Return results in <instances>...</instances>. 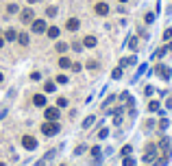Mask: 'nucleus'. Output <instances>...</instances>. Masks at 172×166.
<instances>
[{"instance_id":"38","label":"nucleus","mask_w":172,"mask_h":166,"mask_svg":"<svg viewBox=\"0 0 172 166\" xmlns=\"http://www.w3.org/2000/svg\"><path fill=\"white\" fill-rule=\"evenodd\" d=\"M98 138H100V140L107 138V129H98Z\"/></svg>"},{"instance_id":"37","label":"nucleus","mask_w":172,"mask_h":166,"mask_svg":"<svg viewBox=\"0 0 172 166\" xmlns=\"http://www.w3.org/2000/svg\"><path fill=\"white\" fill-rule=\"evenodd\" d=\"M31 81H42V75H39V72H33V75H31Z\"/></svg>"},{"instance_id":"17","label":"nucleus","mask_w":172,"mask_h":166,"mask_svg":"<svg viewBox=\"0 0 172 166\" xmlns=\"http://www.w3.org/2000/svg\"><path fill=\"white\" fill-rule=\"evenodd\" d=\"M55 48H57V53H61V55H63V53H68V48H70V44H65V42H59V44H57Z\"/></svg>"},{"instance_id":"13","label":"nucleus","mask_w":172,"mask_h":166,"mask_svg":"<svg viewBox=\"0 0 172 166\" xmlns=\"http://www.w3.org/2000/svg\"><path fill=\"white\" fill-rule=\"evenodd\" d=\"M59 33H61V29H59V26H48V29H46V35H48L50 40H57V37H59Z\"/></svg>"},{"instance_id":"39","label":"nucleus","mask_w":172,"mask_h":166,"mask_svg":"<svg viewBox=\"0 0 172 166\" xmlns=\"http://www.w3.org/2000/svg\"><path fill=\"white\" fill-rule=\"evenodd\" d=\"M144 92H146V94H153L155 90H153V85H146V87H144Z\"/></svg>"},{"instance_id":"2","label":"nucleus","mask_w":172,"mask_h":166,"mask_svg":"<svg viewBox=\"0 0 172 166\" xmlns=\"http://www.w3.org/2000/svg\"><path fill=\"white\" fill-rule=\"evenodd\" d=\"M155 75H159L164 81H170L172 70H170V66H166V64H157V66H155Z\"/></svg>"},{"instance_id":"24","label":"nucleus","mask_w":172,"mask_h":166,"mask_svg":"<svg viewBox=\"0 0 172 166\" xmlns=\"http://www.w3.org/2000/svg\"><path fill=\"white\" fill-rule=\"evenodd\" d=\"M144 22H146V24H153V22H155V13H153V11H148V13L144 15Z\"/></svg>"},{"instance_id":"44","label":"nucleus","mask_w":172,"mask_h":166,"mask_svg":"<svg viewBox=\"0 0 172 166\" xmlns=\"http://www.w3.org/2000/svg\"><path fill=\"white\" fill-rule=\"evenodd\" d=\"M2 81H4V75H2V72H0V83H2Z\"/></svg>"},{"instance_id":"23","label":"nucleus","mask_w":172,"mask_h":166,"mask_svg":"<svg viewBox=\"0 0 172 166\" xmlns=\"http://www.w3.org/2000/svg\"><path fill=\"white\" fill-rule=\"evenodd\" d=\"M94 120H96V116H87L85 120H83V129H89V127L94 124Z\"/></svg>"},{"instance_id":"15","label":"nucleus","mask_w":172,"mask_h":166,"mask_svg":"<svg viewBox=\"0 0 172 166\" xmlns=\"http://www.w3.org/2000/svg\"><path fill=\"white\" fill-rule=\"evenodd\" d=\"M18 11H20V4H15V2H9V4H7V13H9V15H13V13H18Z\"/></svg>"},{"instance_id":"21","label":"nucleus","mask_w":172,"mask_h":166,"mask_svg":"<svg viewBox=\"0 0 172 166\" xmlns=\"http://www.w3.org/2000/svg\"><path fill=\"white\" fill-rule=\"evenodd\" d=\"M116 98H118V96H116V94H111V96H109V98H107V101H105V103L100 105V109H107V107H109V105H111V103H113Z\"/></svg>"},{"instance_id":"33","label":"nucleus","mask_w":172,"mask_h":166,"mask_svg":"<svg viewBox=\"0 0 172 166\" xmlns=\"http://www.w3.org/2000/svg\"><path fill=\"white\" fill-rule=\"evenodd\" d=\"M68 81H70L68 75H59V77H57V83H68Z\"/></svg>"},{"instance_id":"3","label":"nucleus","mask_w":172,"mask_h":166,"mask_svg":"<svg viewBox=\"0 0 172 166\" xmlns=\"http://www.w3.org/2000/svg\"><path fill=\"white\" fill-rule=\"evenodd\" d=\"M44 116H46V120H50V123H57L59 120V107H48L46 105V109H44Z\"/></svg>"},{"instance_id":"26","label":"nucleus","mask_w":172,"mask_h":166,"mask_svg":"<svg viewBox=\"0 0 172 166\" xmlns=\"http://www.w3.org/2000/svg\"><path fill=\"white\" fill-rule=\"evenodd\" d=\"M57 107H68V98L65 96H59L57 98Z\"/></svg>"},{"instance_id":"4","label":"nucleus","mask_w":172,"mask_h":166,"mask_svg":"<svg viewBox=\"0 0 172 166\" xmlns=\"http://www.w3.org/2000/svg\"><path fill=\"white\" fill-rule=\"evenodd\" d=\"M22 147L24 149H29V151H35L37 149V138H33V136H22Z\"/></svg>"},{"instance_id":"8","label":"nucleus","mask_w":172,"mask_h":166,"mask_svg":"<svg viewBox=\"0 0 172 166\" xmlns=\"http://www.w3.org/2000/svg\"><path fill=\"white\" fill-rule=\"evenodd\" d=\"M155 158H157V144H148L146 153H144V160L146 162H155Z\"/></svg>"},{"instance_id":"45","label":"nucleus","mask_w":172,"mask_h":166,"mask_svg":"<svg viewBox=\"0 0 172 166\" xmlns=\"http://www.w3.org/2000/svg\"><path fill=\"white\" fill-rule=\"evenodd\" d=\"M118 2H122V4H124V2H129V0H118Z\"/></svg>"},{"instance_id":"25","label":"nucleus","mask_w":172,"mask_h":166,"mask_svg":"<svg viewBox=\"0 0 172 166\" xmlns=\"http://www.w3.org/2000/svg\"><path fill=\"white\" fill-rule=\"evenodd\" d=\"M57 15V7H48L46 9V18H55Z\"/></svg>"},{"instance_id":"16","label":"nucleus","mask_w":172,"mask_h":166,"mask_svg":"<svg viewBox=\"0 0 172 166\" xmlns=\"http://www.w3.org/2000/svg\"><path fill=\"white\" fill-rule=\"evenodd\" d=\"M4 40H7V42H15V40H18V33H15L13 29H9V31L4 33Z\"/></svg>"},{"instance_id":"32","label":"nucleus","mask_w":172,"mask_h":166,"mask_svg":"<svg viewBox=\"0 0 172 166\" xmlns=\"http://www.w3.org/2000/svg\"><path fill=\"white\" fill-rule=\"evenodd\" d=\"M87 147L85 144H79V147H76V149H74V155H81V153H83V151H85Z\"/></svg>"},{"instance_id":"14","label":"nucleus","mask_w":172,"mask_h":166,"mask_svg":"<svg viewBox=\"0 0 172 166\" xmlns=\"http://www.w3.org/2000/svg\"><path fill=\"white\" fill-rule=\"evenodd\" d=\"M131 64H137V55H131V57H122V59H120V68L131 66Z\"/></svg>"},{"instance_id":"6","label":"nucleus","mask_w":172,"mask_h":166,"mask_svg":"<svg viewBox=\"0 0 172 166\" xmlns=\"http://www.w3.org/2000/svg\"><path fill=\"white\" fill-rule=\"evenodd\" d=\"M46 29H48V26H46V20H37V18H35V20L31 22V31H33V33H46Z\"/></svg>"},{"instance_id":"27","label":"nucleus","mask_w":172,"mask_h":166,"mask_svg":"<svg viewBox=\"0 0 172 166\" xmlns=\"http://www.w3.org/2000/svg\"><path fill=\"white\" fill-rule=\"evenodd\" d=\"M85 66L89 68V70H96V68H98V61H96V59H87Z\"/></svg>"},{"instance_id":"42","label":"nucleus","mask_w":172,"mask_h":166,"mask_svg":"<svg viewBox=\"0 0 172 166\" xmlns=\"http://www.w3.org/2000/svg\"><path fill=\"white\" fill-rule=\"evenodd\" d=\"M26 2H29V4H35V2H39V0H26Z\"/></svg>"},{"instance_id":"7","label":"nucleus","mask_w":172,"mask_h":166,"mask_svg":"<svg viewBox=\"0 0 172 166\" xmlns=\"http://www.w3.org/2000/svg\"><path fill=\"white\" fill-rule=\"evenodd\" d=\"M94 13L100 15V18L109 15V4H107V2H96V4H94Z\"/></svg>"},{"instance_id":"20","label":"nucleus","mask_w":172,"mask_h":166,"mask_svg":"<svg viewBox=\"0 0 172 166\" xmlns=\"http://www.w3.org/2000/svg\"><path fill=\"white\" fill-rule=\"evenodd\" d=\"M111 79H116V81H118V79H122V68H120V66H118V68H113V72H111Z\"/></svg>"},{"instance_id":"34","label":"nucleus","mask_w":172,"mask_h":166,"mask_svg":"<svg viewBox=\"0 0 172 166\" xmlns=\"http://www.w3.org/2000/svg\"><path fill=\"white\" fill-rule=\"evenodd\" d=\"M72 44H74V46H72L74 50H83V48H85V46H83V42H72Z\"/></svg>"},{"instance_id":"19","label":"nucleus","mask_w":172,"mask_h":166,"mask_svg":"<svg viewBox=\"0 0 172 166\" xmlns=\"http://www.w3.org/2000/svg\"><path fill=\"white\" fill-rule=\"evenodd\" d=\"M44 90H46V92H55V90H57V81H46L44 83Z\"/></svg>"},{"instance_id":"12","label":"nucleus","mask_w":172,"mask_h":166,"mask_svg":"<svg viewBox=\"0 0 172 166\" xmlns=\"http://www.w3.org/2000/svg\"><path fill=\"white\" fill-rule=\"evenodd\" d=\"M96 44H98V40H96L94 35H85V37H83V46H85V48H96Z\"/></svg>"},{"instance_id":"36","label":"nucleus","mask_w":172,"mask_h":166,"mask_svg":"<svg viewBox=\"0 0 172 166\" xmlns=\"http://www.w3.org/2000/svg\"><path fill=\"white\" fill-rule=\"evenodd\" d=\"M72 70H74V72H81V70H83V66L76 61V64H72Z\"/></svg>"},{"instance_id":"22","label":"nucleus","mask_w":172,"mask_h":166,"mask_svg":"<svg viewBox=\"0 0 172 166\" xmlns=\"http://www.w3.org/2000/svg\"><path fill=\"white\" fill-rule=\"evenodd\" d=\"M159 107H161L159 101H150V103H148V112H159Z\"/></svg>"},{"instance_id":"35","label":"nucleus","mask_w":172,"mask_h":166,"mask_svg":"<svg viewBox=\"0 0 172 166\" xmlns=\"http://www.w3.org/2000/svg\"><path fill=\"white\" fill-rule=\"evenodd\" d=\"M91 155L98 160V158H100V147H94V149H91Z\"/></svg>"},{"instance_id":"31","label":"nucleus","mask_w":172,"mask_h":166,"mask_svg":"<svg viewBox=\"0 0 172 166\" xmlns=\"http://www.w3.org/2000/svg\"><path fill=\"white\" fill-rule=\"evenodd\" d=\"M168 124H170V120H168V118H161V120H159V129L164 131V129H168Z\"/></svg>"},{"instance_id":"1","label":"nucleus","mask_w":172,"mask_h":166,"mask_svg":"<svg viewBox=\"0 0 172 166\" xmlns=\"http://www.w3.org/2000/svg\"><path fill=\"white\" fill-rule=\"evenodd\" d=\"M59 129H61L59 123H50V120H46V123L42 124V133H44V136H48V138H50V136H57V133H59Z\"/></svg>"},{"instance_id":"5","label":"nucleus","mask_w":172,"mask_h":166,"mask_svg":"<svg viewBox=\"0 0 172 166\" xmlns=\"http://www.w3.org/2000/svg\"><path fill=\"white\" fill-rule=\"evenodd\" d=\"M20 20H22V24H31L35 20V11L33 9H22L20 11Z\"/></svg>"},{"instance_id":"11","label":"nucleus","mask_w":172,"mask_h":166,"mask_svg":"<svg viewBox=\"0 0 172 166\" xmlns=\"http://www.w3.org/2000/svg\"><path fill=\"white\" fill-rule=\"evenodd\" d=\"M57 64H59V68H61V70L72 68V59H70V57H65V55H61V57L57 59Z\"/></svg>"},{"instance_id":"18","label":"nucleus","mask_w":172,"mask_h":166,"mask_svg":"<svg viewBox=\"0 0 172 166\" xmlns=\"http://www.w3.org/2000/svg\"><path fill=\"white\" fill-rule=\"evenodd\" d=\"M18 42H20V46H29V33H20Z\"/></svg>"},{"instance_id":"40","label":"nucleus","mask_w":172,"mask_h":166,"mask_svg":"<svg viewBox=\"0 0 172 166\" xmlns=\"http://www.w3.org/2000/svg\"><path fill=\"white\" fill-rule=\"evenodd\" d=\"M166 107H168V109H170V107H172V96H170V98H168V101H166Z\"/></svg>"},{"instance_id":"9","label":"nucleus","mask_w":172,"mask_h":166,"mask_svg":"<svg viewBox=\"0 0 172 166\" xmlns=\"http://www.w3.org/2000/svg\"><path fill=\"white\" fill-rule=\"evenodd\" d=\"M79 26H81V20L79 18H70V20H65V31H79Z\"/></svg>"},{"instance_id":"29","label":"nucleus","mask_w":172,"mask_h":166,"mask_svg":"<svg viewBox=\"0 0 172 166\" xmlns=\"http://www.w3.org/2000/svg\"><path fill=\"white\" fill-rule=\"evenodd\" d=\"M161 37H164V42H170V40H172V29H166Z\"/></svg>"},{"instance_id":"30","label":"nucleus","mask_w":172,"mask_h":166,"mask_svg":"<svg viewBox=\"0 0 172 166\" xmlns=\"http://www.w3.org/2000/svg\"><path fill=\"white\" fill-rule=\"evenodd\" d=\"M122 166H135V158H124V162H122Z\"/></svg>"},{"instance_id":"10","label":"nucleus","mask_w":172,"mask_h":166,"mask_svg":"<svg viewBox=\"0 0 172 166\" xmlns=\"http://www.w3.org/2000/svg\"><path fill=\"white\" fill-rule=\"evenodd\" d=\"M33 105L35 107H46L48 105V98L44 94H33Z\"/></svg>"},{"instance_id":"28","label":"nucleus","mask_w":172,"mask_h":166,"mask_svg":"<svg viewBox=\"0 0 172 166\" xmlns=\"http://www.w3.org/2000/svg\"><path fill=\"white\" fill-rule=\"evenodd\" d=\"M131 151H133V147H131V144H124V147H122V151H120V153H122V155H124V158H127V155H131Z\"/></svg>"},{"instance_id":"41","label":"nucleus","mask_w":172,"mask_h":166,"mask_svg":"<svg viewBox=\"0 0 172 166\" xmlns=\"http://www.w3.org/2000/svg\"><path fill=\"white\" fill-rule=\"evenodd\" d=\"M166 48H168V50H172V40H170V44H166Z\"/></svg>"},{"instance_id":"43","label":"nucleus","mask_w":172,"mask_h":166,"mask_svg":"<svg viewBox=\"0 0 172 166\" xmlns=\"http://www.w3.org/2000/svg\"><path fill=\"white\" fill-rule=\"evenodd\" d=\"M2 46H4V37H0V48H2Z\"/></svg>"}]
</instances>
